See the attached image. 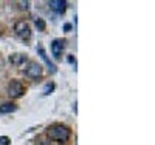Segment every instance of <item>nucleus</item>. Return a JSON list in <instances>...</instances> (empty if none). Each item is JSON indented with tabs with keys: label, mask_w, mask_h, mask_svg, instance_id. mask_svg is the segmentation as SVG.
I'll return each instance as SVG.
<instances>
[{
	"label": "nucleus",
	"mask_w": 155,
	"mask_h": 145,
	"mask_svg": "<svg viewBox=\"0 0 155 145\" xmlns=\"http://www.w3.org/2000/svg\"><path fill=\"white\" fill-rule=\"evenodd\" d=\"M48 136L53 139V140H58L61 143L67 142L70 139V130L64 125H53L48 128Z\"/></svg>",
	"instance_id": "obj_1"
},
{
	"label": "nucleus",
	"mask_w": 155,
	"mask_h": 145,
	"mask_svg": "<svg viewBox=\"0 0 155 145\" xmlns=\"http://www.w3.org/2000/svg\"><path fill=\"white\" fill-rule=\"evenodd\" d=\"M14 31H16V34L20 37V39H23V40H28V39L31 37V30H30V25L25 22V20H19L17 23H16V26H14Z\"/></svg>",
	"instance_id": "obj_2"
},
{
	"label": "nucleus",
	"mask_w": 155,
	"mask_h": 145,
	"mask_svg": "<svg viewBox=\"0 0 155 145\" xmlns=\"http://www.w3.org/2000/svg\"><path fill=\"white\" fill-rule=\"evenodd\" d=\"M25 93V88L20 82L17 80H12L9 85H8V94L12 97V99H17V97H22Z\"/></svg>",
	"instance_id": "obj_3"
},
{
	"label": "nucleus",
	"mask_w": 155,
	"mask_h": 145,
	"mask_svg": "<svg viewBox=\"0 0 155 145\" xmlns=\"http://www.w3.org/2000/svg\"><path fill=\"white\" fill-rule=\"evenodd\" d=\"M25 74H27L30 79H37L42 76V67L37 62H30L27 70H25Z\"/></svg>",
	"instance_id": "obj_4"
},
{
	"label": "nucleus",
	"mask_w": 155,
	"mask_h": 145,
	"mask_svg": "<svg viewBox=\"0 0 155 145\" xmlns=\"http://www.w3.org/2000/svg\"><path fill=\"white\" fill-rule=\"evenodd\" d=\"M64 49H65V40H62V39H56V40H53V43H51V52H53L54 59H61L62 57Z\"/></svg>",
	"instance_id": "obj_5"
},
{
	"label": "nucleus",
	"mask_w": 155,
	"mask_h": 145,
	"mask_svg": "<svg viewBox=\"0 0 155 145\" xmlns=\"http://www.w3.org/2000/svg\"><path fill=\"white\" fill-rule=\"evenodd\" d=\"M48 6L54 12H58V14H64L67 9V2H64V0H50Z\"/></svg>",
	"instance_id": "obj_6"
},
{
	"label": "nucleus",
	"mask_w": 155,
	"mask_h": 145,
	"mask_svg": "<svg viewBox=\"0 0 155 145\" xmlns=\"http://www.w3.org/2000/svg\"><path fill=\"white\" fill-rule=\"evenodd\" d=\"M37 51H39V54H41V57L45 60V63H47V67H48V70H50V73L51 74H54L56 73V65L53 63V62H51L48 57H47V54H45V51H44V48L41 46V45H39L37 46Z\"/></svg>",
	"instance_id": "obj_7"
},
{
	"label": "nucleus",
	"mask_w": 155,
	"mask_h": 145,
	"mask_svg": "<svg viewBox=\"0 0 155 145\" xmlns=\"http://www.w3.org/2000/svg\"><path fill=\"white\" fill-rule=\"evenodd\" d=\"M9 62L12 65H16V67H20V65H23L25 62H27V56L20 54V52H17V54H11L9 56Z\"/></svg>",
	"instance_id": "obj_8"
},
{
	"label": "nucleus",
	"mask_w": 155,
	"mask_h": 145,
	"mask_svg": "<svg viewBox=\"0 0 155 145\" xmlns=\"http://www.w3.org/2000/svg\"><path fill=\"white\" fill-rule=\"evenodd\" d=\"M17 107L12 102H5L0 105V113H12V111H16Z\"/></svg>",
	"instance_id": "obj_9"
},
{
	"label": "nucleus",
	"mask_w": 155,
	"mask_h": 145,
	"mask_svg": "<svg viewBox=\"0 0 155 145\" xmlns=\"http://www.w3.org/2000/svg\"><path fill=\"white\" fill-rule=\"evenodd\" d=\"M34 25H36V28H37L39 31H45V22H44L42 19H36V20H34Z\"/></svg>",
	"instance_id": "obj_10"
},
{
	"label": "nucleus",
	"mask_w": 155,
	"mask_h": 145,
	"mask_svg": "<svg viewBox=\"0 0 155 145\" xmlns=\"http://www.w3.org/2000/svg\"><path fill=\"white\" fill-rule=\"evenodd\" d=\"M54 90V84H48V85H45V88H44V94L45 96H48V94H51V91Z\"/></svg>",
	"instance_id": "obj_11"
},
{
	"label": "nucleus",
	"mask_w": 155,
	"mask_h": 145,
	"mask_svg": "<svg viewBox=\"0 0 155 145\" xmlns=\"http://www.w3.org/2000/svg\"><path fill=\"white\" fill-rule=\"evenodd\" d=\"M8 143H9L8 137H0V145H8Z\"/></svg>",
	"instance_id": "obj_12"
},
{
	"label": "nucleus",
	"mask_w": 155,
	"mask_h": 145,
	"mask_svg": "<svg viewBox=\"0 0 155 145\" xmlns=\"http://www.w3.org/2000/svg\"><path fill=\"white\" fill-rule=\"evenodd\" d=\"M19 5H20V8H22V9H28V5H30V2H20Z\"/></svg>",
	"instance_id": "obj_13"
},
{
	"label": "nucleus",
	"mask_w": 155,
	"mask_h": 145,
	"mask_svg": "<svg viewBox=\"0 0 155 145\" xmlns=\"http://www.w3.org/2000/svg\"><path fill=\"white\" fill-rule=\"evenodd\" d=\"M64 28H65V30H67V31H68V30H71V25H70V23H67V25H65V26H64Z\"/></svg>",
	"instance_id": "obj_14"
}]
</instances>
